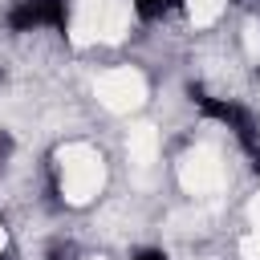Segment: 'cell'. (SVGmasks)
Here are the masks:
<instances>
[{"mask_svg": "<svg viewBox=\"0 0 260 260\" xmlns=\"http://www.w3.org/2000/svg\"><path fill=\"white\" fill-rule=\"evenodd\" d=\"M134 8H138V16L158 20V16H167V12L175 8V0H134Z\"/></svg>", "mask_w": 260, "mask_h": 260, "instance_id": "3", "label": "cell"}, {"mask_svg": "<svg viewBox=\"0 0 260 260\" xmlns=\"http://www.w3.org/2000/svg\"><path fill=\"white\" fill-rule=\"evenodd\" d=\"M65 24V0H20L8 12V28L32 32V28H53Z\"/></svg>", "mask_w": 260, "mask_h": 260, "instance_id": "1", "label": "cell"}, {"mask_svg": "<svg viewBox=\"0 0 260 260\" xmlns=\"http://www.w3.org/2000/svg\"><path fill=\"white\" fill-rule=\"evenodd\" d=\"M203 110L211 114V118H219L228 130H236L240 134V142H248V146H256V122H252V114L240 106V102H223V98H203Z\"/></svg>", "mask_w": 260, "mask_h": 260, "instance_id": "2", "label": "cell"}, {"mask_svg": "<svg viewBox=\"0 0 260 260\" xmlns=\"http://www.w3.org/2000/svg\"><path fill=\"white\" fill-rule=\"evenodd\" d=\"M138 260H167V256H158V252H142Z\"/></svg>", "mask_w": 260, "mask_h": 260, "instance_id": "4", "label": "cell"}, {"mask_svg": "<svg viewBox=\"0 0 260 260\" xmlns=\"http://www.w3.org/2000/svg\"><path fill=\"white\" fill-rule=\"evenodd\" d=\"M0 260H8V256H0Z\"/></svg>", "mask_w": 260, "mask_h": 260, "instance_id": "5", "label": "cell"}]
</instances>
